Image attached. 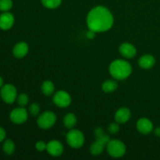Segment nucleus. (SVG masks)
Segmentation results:
<instances>
[{
    "mask_svg": "<svg viewBox=\"0 0 160 160\" xmlns=\"http://www.w3.org/2000/svg\"><path fill=\"white\" fill-rule=\"evenodd\" d=\"M120 130V127H119L118 123H111L108 127V131L110 134H116Z\"/></svg>",
    "mask_w": 160,
    "mask_h": 160,
    "instance_id": "nucleus-25",
    "label": "nucleus"
},
{
    "mask_svg": "<svg viewBox=\"0 0 160 160\" xmlns=\"http://www.w3.org/2000/svg\"><path fill=\"white\" fill-rule=\"evenodd\" d=\"M62 0H42V3L44 6L48 9H55L60 6Z\"/></svg>",
    "mask_w": 160,
    "mask_h": 160,
    "instance_id": "nucleus-21",
    "label": "nucleus"
},
{
    "mask_svg": "<svg viewBox=\"0 0 160 160\" xmlns=\"http://www.w3.org/2000/svg\"><path fill=\"white\" fill-rule=\"evenodd\" d=\"M28 50H29V47H28V44L24 42H21L17 43L14 46L12 53H13V56L15 57L23 58L28 54Z\"/></svg>",
    "mask_w": 160,
    "mask_h": 160,
    "instance_id": "nucleus-15",
    "label": "nucleus"
},
{
    "mask_svg": "<svg viewBox=\"0 0 160 160\" xmlns=\"http://www.w3.org/2000/svg\"><path fill=\"white\" fill-rule=\"evenodd\" d=\"M12 7V0H0V10L8 12Z\"/></svg>",
    "mask_w": 160,
    "mask_h": 160,
    "instance_id": "nucleus-22",
    "label": "nucleus"
},
{
    "mask_svg": "<svg viewBox=\"0 0 160 160\" xmlns=\"http://www.w3.org/2000/svg\"><path fill=\"white\" fill-rule=\"evenodd\" d=\"M55 90V86L52 81H46L42 84V91L43 92V94H45V95L48 96V95H51L54 92Z\"/></svg>",
    "mask_w": 160,
    "mask_h": 160,
    "instance_id": "nucleus-18",
    "label": "nucleus"
},
{
    "mask_svg": "<svg viewBox=\"0 0 160 160\" xmlns=\"http://www.w3.org/2000/svg\"><path fill=\"white\" fill-rule=\"evenodd\" d=\"M89 30L95 32H105L112 28L113 17L110 11L105 6H98L91 9L87 17Z\"/></svg>",
    "mask_w": 160,
    "mask_h": 160,
    "instance_id": "nucleus-1",
    "label": "nucleus"
},
{
    "mask_svg": "<svg viewBox=\"0 0 160 160\" xmlns=\"http://www.w3.org/2000/svg\"><path fill=\"white\" fill-rule=\"evenodd\" d=\"M132 72L131 65L128 61L116 59L109 66V73L117 80H124L131 75Z\"/></svg>",
    "mask_w": 160,
    "mask_h": 160,
    "instance_id": "nucleus-2",
    "label": "nucleus"
},
{
    "mask_svg": "<svg viewBox=\"0 0 160 160\" xmlns=\"http://www.w3.org/2000/svg\"><path fill=\"white\" fill-rule=\"evenodd\" d=\"M35 148L39 152L45 151V150H46L47 144H45L44 142H42V141H39V142H38L37 143H36Z\"/></svg>",
    "mask_w": 160,
    "mask_h": 160,
    "instance_id": "nucleus-26",
    "label": "nucleus"
},
{
    "mask_svg": "<svg viewBox=\"0 0 160 160\" xmlns=\"http://www.w3.org/2000/svg\"><path fill=\"white\" fill-rule=\"evenodd\" d=\"M53 102L59 107L66 108L70 105L71 98L65 91H58L53 97Z\"/></svg>",
    "mask_w": 160,
    "mask_h": 160,
    "instance_id": "nucleus-9",
    "label": "nucleus"
},
{
    "mask_svg": "<svg viewBox=\"0 0 160 160\" xmlns=\"http://www.w3.org/2000/svg\"><path fill=\"white\" fill-rule=\"evenodd\" d=\"M67 142L72 148H79L84 145V136L78 130H70L67 134Z\"/></svg>",
    "mask_w": 160,
    "mask_h": 160,
    "instance_id": "nucleus-4",
    "label": "nucleus"
},
{
    "mask_svg": "<svg viewBox=\"0 0 160 160\" xmlns=\"http://www.w3.org/2000/svg\"><path fill=\"white\" fill-rule=\"evenodd\" d=\"M64 126L68 129H71L76 125L77 118L73 113H67L63 119Z\"/></svg>",
    "mask_w": 160,
    "mask_h": 160,
    "instance_id": "nucleus-17",
    "label": "nucleus"
},
{
    "mask_svg": "<svg viewBox=\"0 0 160 160\" xmlns=\"http://www.w3.org/2000/svg\"><path fill=\"white\" fill-rule=\"evenodd\" d=\"M117 86L118 85H117V83L116 81L109 80V81H106L103 83L102 88V90L105 92L110 93V92H114L117 88Z\"/></svg>",
    "mask_w": 160,
    "mask_h": 160,
    "instance_id": "nucleus-19",
    "label": "nucleus"
},
{
    "mask_svg": "<svg viewBox=\"0 0 160 160\" xmlns=\"http://www.w3.org/2000/svg\"><path fill=\"white\" fill-rule=\"evenodd\" d=\"M107 152L112 157L120 158L126 153V146L120 140H110L108 142Z\"/></svg>",
    "mask_w": 160,
    "mask_h": 160,
    "instance_id": "nucleus-3",
    "label": "nucleus"
},
{
    "mask_svg": "<svg viewBox=\"0 0 160 160\" xmlns=\"http://www.w3.org/2000/svg\"><path fill=\"white\" fill-rule=\"evenodd\" d=\"M56 121V116L52 112H45L41 114L38 118V125L42 129H48L55 124Z\"/></svg>",
    "mask_w": 160,
    "mask_h": 160,
    "instance_id": "nucleus-6",
    "label": "nucleus"
},
{
    "mask_svg": "<svg viewBox=\"0 0 160 160\" xmlns=\"http://www.w3.org/2000/svg\"><path fill=\"white\" fill-rule=\"evenodd\" d=\"M95 33L94 31H92V30H89L87 32V38H88L89 39H93L95 37Z\"/></svg>",
    "mask_w": 160,
    "mask_h": 160,
    "instance_id": "nucleus-29",
    "label": "nucleus"
},
{
    "mask_svg": "<svg viewBox=\"0 0 160 160\" xmlns=\"http://www.w3.org/2000/svg\"><path fill=\"white\" fill-rule=\"evenodd\" d=\"M137 129L143 134H148L153 130V123L147 118H141L137 123Z\"/></svg>",
    "mask_w": 160,
    "mask_h": 160,
    "instance_id": "nucleus-12",
    "label": "nucleus"
},
{
    "mask_svg": "<svg viewBox=\"0 0 160 160\" xmlns=\"http://www.w3.org/2000/svg\"><path fill=\"white\" fill-rule=\"evenodd\" d=\"M46 150L52 156H59L63 152V145L57 140L50 141L47 144Z\"/></svg>",
    "mask_w": 160,
    "mask_h": 160,
    "instance_id": "nucleus-10",
    "label": "nucleus"
},
{
    "mask_svg": "<svg viewBox=\"0 0 160 160\" xmlns=\"http://www.w3.org/2000/svg\"><path fill=\"white\" fill-rule=\"evenodd\" d=\"M9 118L12 123L16 124H21L28 120V113L24 108H16L10 112Z\"/></svg>",
    "mask_w": 160,
    "mask_h": 160,
    "instance_id": "nucleus-8",
    "label": "nucleus"
},
{
    "mask_svg": "<svg viewBox=\"0 0 160 160\" xmlns=\"http://www.w3.org/2000/svg\"><path fill=\"white\" fill-rule=\"evenodd\" d=\"M131 111L128 108H120L116 112L115 120L118 123H125L131 118Z\"/></svg>",
    "mask_w": 160,
    "mask_h": 160,
    "instance_id": "nucleus-14",
    "label": "nucleus"
},
{
    "mask_svg": "<svg viewBox=\"0 0 160 160\" xmlns=\"http://www.w3.org/2000/svg\"><path fill=\"white\" fill-rule=\"evenodd\" d=\"M155 135L157 136V137H160V128H156L155 129Z\"/></svg>",
    "mask_w": 160,
    "mask_h": 160,
    "instance_id": "nucleus-30",
    "label": "nucleus"
},
{
    "mask_svg": "<svg viewBox=\"0 0 160 160\" xmlns=\"http://www.w3.org/2000/svg\"><path fill=\"white\" fill-rule=\"evenodd\" d=\"M14 23V17L12 13L9 12H3L0 15V28L2 30L10 29Z\"/></svg>",
    "mask_w": 160,
    "mask_h": 160,
    "instance_id": "nucleus-11",
    "label": "nucleus"
},
{
    "mask_svg": "<svg viewBox=\"0 0 160 160\" xmlns=\"http://www.w3.org/2000/svg\"><path fill=\"white\" fill-rule=\"evenodd\" d=\"M110 141V138L108 135L101 136L99 138H97L96 141L91 145L90 152L93 156H98L100 155L104 150L106 145H107L108 142Z\"/></svg>",
    "mask_w": 160,
    "mask_h": 160,
    "instance_id": "nucleus-7",
    "label": "nucleus"
},
{
    "mask_svg": "<svg viewBox=\"0 0 160 160\" xmlns=\"http://www.w3.org/2000/svg\"><path fill=\"white\" fill-rule=\"evenodd\" d=\"M6 138V131L2 128L0 127V142H2Z\"/></svg>",
    "mask_w": 160,
    "mask_h": 160,
    "instance_id": "nucleus-28",
    "label": "nucleus"
},
{
    "mask_svg": "<svg viewBox=\"0 0 160 160\" xmlns=\"http://www.w3.org/2000/svg\"><path fill=\"white\" fill-rule=\"evenodd\" d=\"M120 52L123 57L131 59L135 56L137 53L136 48L131 43H123L120 46Z\"/></svg>",
    "mask_w": 160,
    "mask_h": 160,
    "instance_id": "nucleus-13",
    "label": "nucleus"
},
{
    "mask_svg": "<svg viewBox=\"0 0 160 160\" xmlns=\"http://www.w3.org/2000/svg\"><path fill=\"white\" fill-rule=\"evenodd\" d=\"M95 137L97 138H99L101 136L104 135V131L102 130V128H98L95 130Z\"/></svg>",
    "mask_w": 160,
    "mask_h": 160,
    "instance_id": "nucleus-27",
    "label": "nucleus"
},
{
    "mask_svg": "<svg viewBox=\"0 0 160 160\" xmlns=\"http://www.w3.org/2000/svg\"><path fill=\"white\" fill-rule=\"evenodd\" d=\"M29 112L34 117H36L40 112V106L37 103H32L29 107Z\"/></svg>",
    "mask_w": 160,
    "mask_h": 160,
    "instance_id": "nucleus-24",
    "label": "nucleus"
},
{
    "mask_svg": "<svg viewBox=\"0 0 160 160\" xmlns=\"http://www.w3.org/2000/svg\"><path fill=\"white\" fill-rule=\"evenodd\" d=\"M3 151L8 156H10L15 151V145H14L13 142H12V140L10 139H8L3 144Z\"/></svg>",
    "mask_w": 160,
    "mask_h": 160,
    "instance_id": "nucleus-20",
    "label": "nucleus"
},
{
    "mask_svg": "<svg viewBox=\"0 0 160 160\" xmlns=\"http://www.w3.org/2000/svg\"><path fill=\"white\" fill-rule=\"evenodd\" d=\"M2 84H3V80H2V78L0 77V88L2 87Z\"/></svg>",
    "mask_w": 160,
    "mask_h": 160,
    "instance_id": "nucleus-31",
    "label": "nucleus"
},
{
    "mask_svg": "<svg viewBox=\"0 0 160 160\" xmlns=\"http://www.w3.org/2000/svg\"><path fill=\"white\" fill-rule=\"evenodd\" d=\"M156 63V59L153 56L149 54L144 55L139 59L138 64L141 68L142 69H150Z\"/></svg>",
    "mask_w": 160,
    "mask_h": 160,
    "instance_id": "nucleus-16",
    "label": "nucleus"
},
{
    "mask_svg": "<svg viewBox=\"0 0 160 160\" xmlns=\"http://www.w3.org/2000/svg\"><path fill=\"white\" fill-rule=\"evenodd\" d=\"M17 102H18L19 106L23 107L26 105H28V102H29V98H28V96L26 94H21L17 98Z\"/></svg>",
    "mask_w": 160,
    "mask_h": 160,
    "instance_id": "nucleus-23",
    "label": "nucleus"
},
{
    "mask_svg": "<svg viewBox=\"0 0 160 160\" xmlns=\"http://www.w3.org/2000/svg\"><path fill=\"white\" fill-rule=\"evenodd\" d=\"M1 98L3 101L8 104H12L17 98V89L12 84H6L2 87L0 91Z\"/></svg>",
    "mask_w": 160,
    "mask_h": 160,
    "instance_id": "nucleus-5",
    "label": "nucleus"
}]
</instances>
